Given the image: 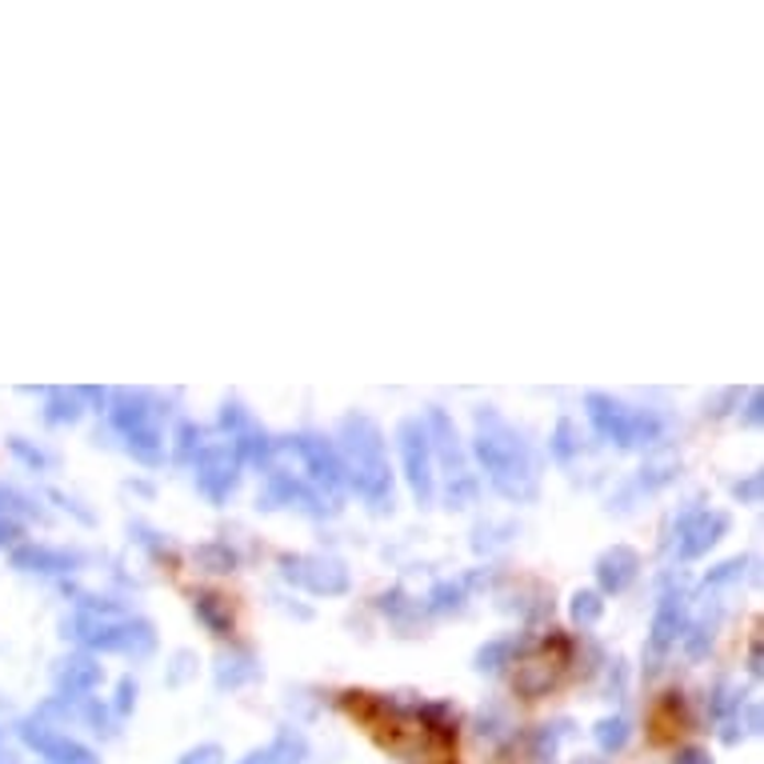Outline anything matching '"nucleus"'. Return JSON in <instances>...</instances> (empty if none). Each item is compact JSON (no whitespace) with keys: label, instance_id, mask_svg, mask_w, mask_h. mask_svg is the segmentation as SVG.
Masks as SVG:
<instances>
[{"label":"nucleus","instance_id":"obj_1","mask_svg":"<svg viewBox=\"0 0 764 764\" xmlns=\"http://www.w3.org/2000/svg\"><path fill=\"white\" fill-rule=\"evenodd\" d=\"M341 709L361 724V729L388 749L392 756L409 764H456V737L444 724H432L424 712L388 705L373 693H344Z\"/></svg>","mask_w":764,"mask_h":764}]
</instances>
